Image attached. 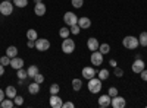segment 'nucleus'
<instances>
[{
    "label": "nucleus",
    "mask_w": 147,
    "mask_h": 108,
    "mask_svg": "<svg viewBox=\"0 0 147 108\" xmlns=\"http://www.w3.org/2000/svg\"><path fill=\"white\" fill-rule=\"evenodd\" d=\"M109 63H110V66H113V67H116V60H113V58H112V60H110Z\"/></svg>",
    "instance_id": "43"
},
{
    "label": "nucleus",
    "mask_w": 147,
    "mask_h": 108,
    "mask_svg": "<svg viewBox=\"0 0 147 108\" xmlns=\"http://www.w3.org/2000/svg\"><path fill=\"white\" fill-rule=\"evenodd\" d=\"M88 91L91 92V93H99L100 91H102V80L99 79V78H91L90 80H88Z\"/></svg>",
    "instance_id": "2"
},
{
    "label": "nucleus",
    "mask_w": 147,
    "mask_h": 108,
    "mask_svg": "<svg viewBox=\"0 0 147 108\" xmlns=\"http://www.w3.org/2000/svg\"><path fill=\"white\" fill-rule=\"evenodd\" d=\"M110 101H112V97H109V95H102L99 98V107L100 108H107L110 105Z\"/></svg>",
    "instance_id": "14"
},
{
    "label": "nucleus",
    "mask_w": 147,
    "mask_h": 108,
    "mask_svg": "<svg viewBox=\"0 0 147 108\" xmlns=\"http://www.w3.org/2000/svg\"><path fill=\"white\" fill-rule=\"evenodd\" d=\"M28 92L31 95H35V93H38L40 92V83H37V82H32L28 85Z\"/></svg>",
    "instance_id": "17"
},
{
    "label": "nucleus",
    "mask_w": 147,
    "mask_h": 108,
    "mask_svg": "<svg viewBox=\"0 0 147 108\" xmlns=\"http://www.w3.org/2000/svg\"><path fill=\"white\" fill-rule=\"evenodd\" d=\"M18 78L19 79H25V78H28V73H27V70H24V69H18Z\"/></svg>",
    "instance_id": "31"
},
{
    "label": "nucleus",
    "mask_w": 147,
    "mask_h": 108,
    "mask_svg": "<svg viewBox=\"0 0 147 108\" xmlns=\"http://www.w3.org/2000/svg\"><path fill=\"white\" fill-rule=\"evenodd\" d=\"M5 97H6V93H5V91H3V89H0V102H2V101L5 99Z\"/></svg>",
    "instance_id": "41"
},
{
    "label": "nucleus",
    "mask_w": 147,
    "mask_h": 108,
    "mask_svg": "<svg viewBox=\"0 0 147 108\" xmlns=\"http://www.w3.org/2000/svg\"><path fill=\"white\" fill-rule=\"evenodd\" d=\"M27 73H28V78H32L34 79V76L37 75V73H38V67H37V66H30L28 69H27Z\"/></svg>",
    "instance_id": "20"
},
{
    "label": "nucleus",
    "mask_w": 147,
    "mask_h": 108,
    "mask_svg": "<svg viewBox=\"0 0 147 108\" xmlns=\"http://www.w3.org/2000/svg\"><path fill=\"white\" fill-rule=\"evenodd\" d=\"M12 12H13V3H10L9 0H3L0 3V13L3 16H9L12 15Z\"/></svg>",
    "instance_id": "4"
},
{
    "label": "nucleus",
    "mask_w": 147,
    "mask_h": 108,
    "mask_svg": "<svg viewBox=\"0 0 147 108\" xmlns=\"http://www.w3.org/2000/svg\"><path fill=\"white\" fill-rule=\"evenodd\" d=\"M0 107H2V102H0Z\"/></svg>",
    "instance_id": "45"
},
{
    "label": "nucleus",
    "mask_w": 147,
    "mask_h": 108,
    "mask_svg": "<svg viewBox=\"0 0 147 108\" xmlns=\"http://www.w3.org/2000/svg\"><path fill=\"white\" fill-rule=\"evenodd\" d=\"M99 41H97V38H88L87 41V48L90 51H96V50H99Z\"/></svg>",
    "instance_id": "16"
},
{
    "label": "nucleus",
    "mask_w": 147,
    "mask_h": 108,
    "mask_svg": "<svg viewBox=\"0 0 147 108\" xmlns=\"http://www.w3.org/2000/svg\"><path fill=\"white\" fill-rule=\"evenodd\" d=\"M140 76H141V79H143V80H146V82H147V70H146V69L140 73Z\"/></svg>",
    "instance_id": "38"
},
{
    "label": "nucleus",
    "mask_w": 147,
    "mask_h": 108,
    "mask_svg": "<svg viewBox=\"0 0 147 108\" xmlns=\"http://www.w3.org/2000/svg\"><path fill=\"white\" fill-rule=\"evenodd\" d=\"M62 51L65 54H71L75 51V41L71 40L69 37L68 38H63V42H62Z\"/></svg>",
    "instance_id": "3"
},
{
    "label": "nucleus",
    "mask_w": 147,
    "mask_h": 108,
    "mask_svg": "<svg viewBox=\"0 0 147 108\" xmlns=\"http://www.w3.org/2000/svg\"><path fill=\"white\" fill-rule=\"evenodd\" d=\"M81 75H82V78H84V79L90 80L91 78H94V76L97 75V72L94 70V67H90V66H87V67H84V69H82Z\"/></svg>",
    "instance_id": "9"
},
{
    "label": "nucleus",
    "mask_w": 147,
    "mask_h": 108,
    "mask_svg": "<svg viewBox=\"0 0 147 108\" xmlns=\"http://www.w3.org/2000/svg\"><path fill=\"white\" fill-rule=\"evenodd\" d=\"M15 107V102L13 99H10V98H5L2 101V108H13Z\"/></svg>",
    "instance_id": "21"
},
{
    "label": "nucleus",
    "mask_w": 147,
    "mask_h": 108,
    "mask_svg": "<svg viewBox=\"0 0 147 108\" xmlns=\"http://www.w3.org/2000/svg\"><path fill=\"white\" fill-rule=\"evenodd\" d=\"M72 88H74V91H80L82 88V80L81 79H74L72 80Z\"/></svg>",
    "instance_id": "26"
},
{
    "label": "nucleus",
    "mask_w": 147,
    "mask_h": 108,
    "mask_svg": "<svg viewBox=\"0 0 147 108\" xmlns=\"http://www.w3.org/2000/svg\"><path fill=\"white\" fill-rule=\"evenodd\" d=\"M46 5L41 2V3H35V6H34V13L37 15V16H44L46 15Z\"/></svg>",
    "instance_id": "13"
},
{
    "label": "nucleus",
    "mask_w": 147,
    "mask_h": 108,
    "mask_svg": "<svg viewBox=\"0 0 147 108\" xmlns=\"http://www.w3.org/2000/svg\"><path fill=\"white\" fill-rule=\"evenodd\" d=\"M59 91H60V88H59L57 83H53L50 86V95H56V93H59Z\"/></svg>",
    "instance_id": "30"
},
{
    "label": "nucleus",
    "mask_w": 147,
    "mask_h": 108,
    "mask_svg": "<svg viewBox=\"0 0 147 108\" xmlns=\"http://www.w3.org/2000/svg\"><path fill=\"white\" fill-rule=\"evenodd\" d=\"M34 82H37V83H40V85H41V83L44 82V76L40 73V72H38V73H37L35 76H34Z\"/></svg>",
    "instance_id": "32"
},
{
    "label": "nucleus",
    "mask_w": 147,
    "mask_h": 108,
    "mask_svg": "<svg viewBox=\"0 0 147 108\" xmlns=\"http://www.w3.org/2000/svg\"><path fill=\"white\" fill-rule=\"evenodd\" d=\"M3 75H5V66L0 63V76H3Z\"/></svg>",
    "instance_id": "42"
},
{
    "label": "nucleus",
    "mask_w": 147,
    "mask_h": 108,
    "mask_svg": "<svg viewBox=\"0 0 147 108\" xmlns=\"http://www.w3.org/2000/svg\"><path fill=\"white\" fill-rule=\"evenodd\" d=\"M5 93H6V97L7 98H10V99H13L16 95H18V92H16V88L15 86H7L6 88V91H5Z\"/></svg>",
    "instance_id": "18"
},
{
    "label": "nucleus",
    "mask_w": 147,
    "mask_h": 108,
    "mask_svg": "<svg viewBox=\"0 0 147 108\" xmlns=\"http://www.w3.org/2000/svg\"><path fill=\"white\" fill-rule=\"evenodd\" d=\"M27 38H28V40L35 41L37 38H38V34H37V31H35V29H28V31H27Z\"/></svg>",
    "instance_id": "24"
},
{
    "label": "nucleus",
    "mask_w": 147,
    "mask_h": 108,
    "mask_svg": "<svg viewBox=\"0 0 147 108\" xmlns=\"http://www.w3.org/2000/svg\"><path fill=\"white\" fill-rule=\"evenodd\" d=\"M115 76H118V78H122V76H124V70H122V69H119V67H115Z\"/></svg>",
    "instance_id": "37"
},
{
    "label": "nucleus",
    "mask_w": 147,
    "mask_h": 108,
    "mask_svg": "<svg viewBox=\"0 0 147 108\" xmlns=\"http://www.w3.org/2000/svg\"><path fill=\"white\" fill-rule=\"evenodd\" d=\"M99 51L105 56V54H109V51H110V45L109 44H100L99 45Z\"/></svg>",
    "instance_id": "27"
},
{
    "label": "nucleus",
    "mask_w": 147,
    "mask_h": 108,
    "mask_svg": "<svg viewBox=\"0 0 147 108\" xmlns=\"http://www.w3.org/2000/svg\"><path fill=\"white\" fill-rule=\"evenodd\" d=\"M62 108H74V102H63Z\"/></svg>",
    "instance_id": "39"
},
{
    "label": "nucleus",
    "mask_w": 147,
    "mask_h": 108,
    "mask_svg": "<svg viewBox=\"0 0 147 108\" xmlns=\"http://www.w3.org/2000/svg\"><path fill=\"white\" fill-rule=\"evenodd\" d=\"M13 70H18V69H22L24 67V60L21 57H13L10 58V64H9Z\"/></svg>",
    "instance_id": "11"
},
{
    "label": "nucleus",
    "mask_w": 147,
    "mask_h": 108,
    "mask_svg": "<svg viewBox=\"0 0 147 108\" xmlns=\"http://www.w3.org/2000/svg\"><path fill=\"white\" fill-rule=\"evenodd\" d=\"M90 60H91V64L93 66H102V63H103V54L99 50H96V51H93Z\"/></svg>",
    "instance_id": "7"
},
{
    "label": "nucleus",
    "mask_w": 147,
    "mask_h": 108,
    "mask_svg": "<svg viewBox=\"0 0 147 108\" xmlns=\"http://www.w3.org/2000/svg\"><path fill=\"white\" fill-rule=\"evenodd\" d=\"M138 44L141 47H147V32H141L138 37Z\"/></svg>",
    "instance_id": "22"
},
{
    "label": "nucleus",
    "mask_w": 147,
    "mask_h": 108,
    "mask_svg": "<svg viewBox=\"0 0 147 108\" xmlns=\"http://www.w3.org/2000/svg\"><path fill=\"white\" fill-rule=\"evenodd\" d=\"M63 22H65L66 27H74L78 23V16L74 13V12H66L63 15Z\"/></svg>",
    "instance_id": "5"
},
{
    "label": "nucleus",
    "mask_w": 147,
    "mask_h": 108,
    "mask_svg": "<svg viewBox=\"0 0 147 108\" xmlns=\"http://www.w3.org/2000/svg\"><path fill=\"white\" fill-rule=\"evenodd\" d=\"M78 25L81 29H88L91 27V21L87 18V16H82V18H78Z\"/></svg>",
    "instance_id": "15"
},
{
    "label": "nucleus",
    "mask_w": 147,
    "mask_h": 108,
    "mask_svg": "<svg viewBox=\"0 0 147 108\" xmlns=\"http://www.w3.org/2000/svg\"><path fill=\"white\" fill-rule=\"evenodd\" d=\"M6 56H9L10 58L16 57V56H18V48H16L15 45H10V47H7V50H6Z\"/></svg>",
    "instance_id": "19"
},
{
    "label": "nucleus",
    "mask_w": 147,
    "mask_h": 108,
    "mask_svg": "<svg viewBox=\"0 0 147 108\" xmlns=\"http://www.w3.org/2000/svg\"><path fill=\"white\" fill-rule=\"evenodd\" d=\"M34 2H35V3H41V0H34Z\"/></svg>",
    "instance_id": "44"
},
{
    "label": "nucleus",
    "mask_w": 147,
    "mask_h": 108,
    "mask_svg": "<svg viewBox=\"0 0 147 108\" xmlns=\"http://www.w3.org/2000/svg\"><path fill=\"white\" fill-rule=\"evenodd\" d=\"M71 3H72V6H74V7L80 9V7H82V3H84V0H71Z\"/></svg>",
    "instance_id": "33"
},
{
    "label": "nucleus",
    "mask_w": 147,
    "mask_h": 108,
    "mask_svg": "<svg viewBox=\"0 0 147 108\" xmlns=\"http://www.w3.org/2000/svg\"><path fill=\"white\" fill-rule=\"evenodd\" d=\"M107 95H109V97H112V98H113V97H116V95H118V89H116V88H113V86H112V88H109Z\"/></svg>",
    "instance_id": "36"
},
{
    "label": "nucleus",
    "mask_w": 147,
    "mask_h": 108,
    "mask_svg": "<svg viewBox=\"0 0 147 108\" xmlns=\"http://www.w3.org/2000/svg\"><path fill=\"white\" fill-rule=\"evenodd\" d=\"M69 34H71V28L63 27V28H60V29H59V35H60V38H68V37H69Z\"/></svg>",
    "instance_id": "23"
},
{
    "label": "nucleus",
    "mask_w": 147,
    "mask_h": 108,
    "mask_svg": "<svg viewBox=\"0 0 147 108\" xmlns=\"http://www.w3.org/2000/svg\"><path fill=\"white\" fill-rule=\"evenodd\" d=\"M97 78H99L100 80H106L109 78V70L107 69H102L99 73H97Z\"/></svg>",
    "instance_id": "25"
},
{
    "label": "nucleus",
    "mask_w": 147,
    "mask_h": 108,
    "mask_svg": "<svg viewBox=\"0 0 147 108\" xmlns=\"http://www.w3.org/2000/svg\"><path fill=\"white\" fill-rule=\"evenodd\" d=\"M28 48H34V47H35V41H32V40H28Z\"/></svg>",
    "instance_id": "40"
},
{
    "label": "nucleus",
    "mask_w": 147,
    "mask_h": 108,
    "mask_svg": "<svg viewBox=\"0 0 147 108\" xmlns=\"http://www.w3.org/2000/svg\"><path fill=\"white\" fill-rule=\"evenodd\" d=\"M9 2H10V0H9Z\"/></svg>",
    "instance_id": "46"
},
{
    "label": "nucleus",
    "mask_w": 147,
    "mask_h": 108,
    "mask_svg": "<svg viewBox=\"0 0 147 108\" xmlns=\"http://www.w3.org/2000/svg\"><path fill=\"white\" fill-rule=\"evenodd\" d=\"M62 105H63L62 98L57 97V93L56 95H52V97H50V107L52 108H62Z\"/></svg>",
    "instance_id": "12"
},
{
    "label": "nucleus",
    "mask_w": 147,
    "mask_h": 108,
    "mask_svg": "<svg viewBox=\"0 0 147 108\" xmlns=\"http://www.w3.org/2000/svg\"><path fill=\"white\" fill-rule=\"evenodd\" d=\"M35 48L38 51H47L50 48V41L46 38H37L35 40Z\"/></svg>",
    "instance_id": "6"
},
{
    "label": "nucleus",
    "mask_w": 147,
    "mask_h": 108,
    "mask_svg": "<svg viewBox=\"0 0 147 108\" xmlns=\"http://www.w3.org/2000/svg\"><path fill=\"white\" fill-rule=\"evenodd\" d=\"M122 45H124L125 48H128V50H136L137 47L140 45L138 44V38H136L134 35H128V37H125L124 40H122Z\"/></svg>",
    "instance_id": "1"
},
{
    "label": "nucleus",
    "mask_w": 147,
    "mask_h": 108,
    "mask_svg": "<svg viewBox=\"0 0 147 108\" xmlns=\"http://www.w3.org/2000/svg\"><path fill=\"white\" fill-rule=\"evenodd\" d=\"M0 63H2L3 66H9L10 64V57L9 56H2L0 57Z\"/></svg>",
    "instance_id": "29"
},
{
    "label": "nucleus",
    "mask_w": 147,
    "mask_h": 108,
    "mask_svg": "<svg viewBox=\"0 0 147 108\" xmlns=\"http://www.w3.org/2000/svg\"><path fill=\"white\" fill-rule=\"evenodd\" d=\"M144 64H146V63L143 62L141 58H137L136 62L132 63V67H131V69H132L134 73H141V72L144 70Z\"/></svg>",
    "instance_id": "10"
},
{
    "label": "nucleus",
    "mask_w": 147,
    "mask_h": 108,
    "mask_svg": "<svg viewBox=\"0 0 147 108\" xmlns=\"http://www.w3.org/2000/svg\"><path fill=\"white\" fill-rule=\"evenodd\" d=\"M69 28H71V34H74V35H78L80 31H81V28H80L78 23H77V25H74V27H69Z\"/></svg>",
    "instance_id": "34"
},
{
    "label": "nucleus",
    "mask_w": 147,
    "mask_h": 108,
    "mask_svg": "<svg viewBox=\"0 0 147 108\" xmlns=\"http://www.w3.org/2000/svg\"><path fill=\"white\" fill-rule=\"evenodd\" d=\"M110 105H112L113 108H124L127 105V102H125V98H122V97H119V95H116V97H113L112 101H110Z\"/></svg>",
    "instance_id": "8"
},
{
    "label": "nucleus",
    "mask_w": 147,
    "mask_h": 108,
    "mask_svg": "<svg viewBox=\"0 0 147 108\" xmlns=\"http://www.w3.org/2000/svg\"><path fill=\"white\" fill-rule=\"evenodd\" d=\"M13 102H15V105H18V107H19V105H22V104H24V98L21 97V95H16V97L13 98Z\"/></svg>",
    "instance_id": "35"
},
{
    "label": "nucleus",
    "mask_w": 147,
    "mask_h": 108,
    "mask_svg": "<svg viewBox=\"0 0 147 108\" xmlns=\"http://www.w3.org/2000/svg\"><path fill=\"white\" fill-rule=\"evenodd\" d=\"M13 5L16 7H25L28 5V0H13Z\"/></svg>",
    "instance_id": "28"
}]
</instances>
